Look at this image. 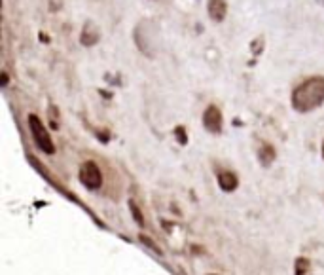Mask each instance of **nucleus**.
<instances>
[{"label":"nucleus","instance_id":"nucleus-2","mask_svg":"<svg viewBox=\"0 0 324 275\" xmlns=\"http://www.w3.org/2000/svg\"><path fill=\"white\" fill-rule=\"evenodd\" d=\"M29 127H31V135H33L34 144H36L42 152L53 154V152H55V144H53V140H51L46 125L42 123V120H40L36 114H29Z\"/></svg>","mask_w":324,"mask_h":275},{"label":"nucleus","instance_id":"nucleus-13","mask_svg":"<svg viewBox=\"0 0 324 275\" xmlns=\"http://www.w3.org/2000/svg\"><path fill=\"white\" fill-rule=\"evenodd\" d=\"M8 86V74L6 72H2V87Z\"/></svg>","mask_w":324,"mask_h":275},{"label":"nucleus","instance_id":"nucleus-4","mask_svg":"<svg viewBox=\"0 0 324 275\" xmlns=\"http://www.w3.org/2000/svg\"><path fill=\"white\" fill-rule=\"evenodd\" d=\"M203 125L205 129L212 135H220L222 125H224V118H222L220 108L216 104H209L203 112Z\"/></svg>","mask_w":324,"mask_h":275},{"label":"nucleus","instance_id":"nucleus-1","mask_svg":"<svg viewBox=\"0 0 324 275\" xmlns=\"http://www.w3.org/2000/svg\"><path fill=\"white\" fill-rule=\"evenodd\" d=\"M296 112H311L324 103V76H311L294 87L290 97Z\"/></svg>","mask_w":324,"mask_h":275},{"label":"nucleus","instance_id":"nucleus-5","mask_svg":"<svg viewBox=\"0 0 324 275\" xmlns=\"http://www.w3.org/2000/svg\"><path fill=\"white\" fill-rule=\"evenodd\" d=\"M228 16V2L226 0H209V18L216 23H222Z\"/></svg>","mask_w":324,"mask_h":275},{"label":"nucleus","instance_id":"nucleus-3","mask_svg":"<svg viewBox=\"0 0 324 275\" xmlns=\"http://www.w3.org/2000/svg\"><path fill=\"white\" fill-rule=\"evenodd\" d=\"M80 182L87 190H99L102 186V173L95 161H84L80 165Z\"/></svg>","mask_w":324,"mask_h":275},{"label":"nucleus","instance_id":"nucleus-6","mask_svg":"<svg viewBox=\"0 0 324 275\" xmlns=\"http://www.w3.org/2000/svg\"><path fill=\"white\" fill-rule=\"evenodd\" d=\"M99 38H101V33H99V29H97V25L91 23V21H87L84 31H82V36H80V42H82L84 46H93V44L99 42Z\"/></svg>","mask_w":324,"mask_h":275},{"label":"nucleus","instance_id":"nucleus-8","mask_svg":"<svg viewBox=\"0 0 324 275\" xmlns=\"http://www.w3.org/2000/svg\"><path fill=\"white\" fill-rule=\"evenodd\" d=\"M275 148H273V144L269 142H264L260 148H258V159H260V163L264 165V167H269L273 161H275Z\"/></svg>","mask_w":324,"mask_h":275},{"label":"nucleus","instance_id":"nucleus-12","mask_svg":"<svg viewBox=\"0 0 324 275\" xmlns=\"http://www.w3.org/2000/svg\"><path fill=\"white\" fill-rule=\"evenodd\" d=\"M174 133H176V137H178V142L186 144L188 138H186V129H184V127H176V129H174Z\"/></svg>","mask_w":324,"mask_h":275},{"label":"nucleus","instance_id":"nucleus-7","mask_svg":"<svg viewBox=\"0 0 324 275\" xmlns=\"http://www.w3.org/2000/svg\"><path fill=\"white\" fill-rule=\"evenodd\" d=\"M218 186H220L224 192H235L239 186V178L235 173L231 171H222L218 173Z\"/></svg>","mask_w":324,"mask_h":275},{"label":"nucleus","instance_id":"nucleus-9","mask_svg":"<svg viewBox=\"0 0 324 275\" xmlns=\"http://www.w3.org/2000/svg\"><path fill=\"white\" fill-rule=\"evenodd\" d=\"M309 270H311V260H309V258H305V256L296 258V264H294V274L304 275V274H309Z\"/></svg>","mask_w":324,"mask_h":275},{"label":"nucleus","instance_id":"nucleus-10","mask_svg":"<svg viewBox=\"0 0 324 275\" xmlns=\"http://www.w3.org/2000/svg\"><path fill=\"white\" fill-rule=\"evenodd\" d=\"M129 207H131V213H133V218L136 220V224H138V226H144V216H142V213H140V207L136 205L133 199L129 201Z\"/></svg>","mask_w":324,"mask_h":275},{"label":"nucleus","instance_id":"nucleus-11","mask_svg":"<svg viewBox=\"0 0 324 275\" xmlns=\"http://www.w3.org/2000/svg\"><path fill=\"white\" fill-rule=\"evenodd\" d=\"M138 239L142 241V243H146V245H148V247H150V249H153V251H155V253H157V255H161V249H159V247H157V245H155V243H153V241H150V239H148V237H146V236H140V237H138Z\"/></svg>","mask_w":324,"mask_h":275},{"label":"nucleus","instance_id":"nucleus-14","mask_svg":"<svg viewBox=\"0 0 324 275\" xmlns=\"http://www.w3.org/2000/svg\"><path fill=\"white\" fill-rule=\"evenodd\" d=\"M323 159H324V142H323Z\"/></svg>","mask_w":324,"mask_h":275}]
</instances>
